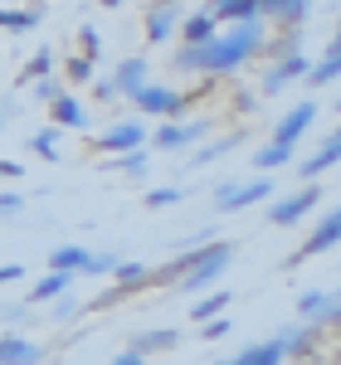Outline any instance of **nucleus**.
Returning <instances> with one entry per match:
<instances>
[{
	"label": "nucleus",
	"mask_w": 341,
	"mask_h": 365,
	"mask_svg": "<svg viewBox=\"0 0 341 365\" xmlns=\"http://www.w3.org/2000/svg\"><path fill=\"white\" fill-rule=\"evenodd\" d=\"M88 263H93V253L78 249V244H58V249H49V273H68V278H83Z\"/></svg>",
	"instance_id": "5701e85b"
},
{
	"label": "nucleus",
	"mask_w": 341,
	"mask_h": 365,
	"mask_svg": "<svg viewBox=\"0 0 341 365\" xmlns=\"http://www.w3.org/2000/svg\"><path fill=\"white\" fill-rule=\"evenodd\" d=\"M229 108H234V117H249V113H258V93H244V88H239V93L229 98Z\"/></svg>",
	"instance_id": "4c0bfd02"
},
{
	"label": "nucleus",
	"mask_w": 341,
	"mask_h": 365,
	"mask_svg": "<svg viewBox=\"0 0 341 365\" xmlns=\"http://www.w3.org/2000/svg\"><path fill=\"white\" fill-rule=\"evenodd\" d=\"M108 365H146V361H142V356H137V351H117V356H113V361H108Z\"/></svg>",
	"instance_id": "c03bdc74"
},
{
	"label": "nucleus",
	"mask_w": 341,
	"mask_h": 365,
	"mask_svg": "<svg viewBox=\"0 0 341 365\" xmlns=\"http://www.w3.org/2000/svg\"><path fill=\"white\" fill-rule=\"evenodd\" d=\"M268 49V20H258V25H239V29H225L215 44H205V49H180V54H170V68H180V73H205V78H220V73H234V68H244L254 54Z\"/></svg>",
	"instance_id": "f257e3e1"
},
{
	"label": "nucleus",
	"mask_w": 341,
	"mask_h": 365,
	"mask_svg": "<svg viewBox=\"0 0 341 365\" xmlns=\"http://www.w3.org/2000/svg\"><path fill=\"white\" fill-rule=\"evenodd\" d=\"M54 63H58V58H54V49H49V44H44V49H34V54L25 58V68H20V83H34V88L49 83Z\"/></svg>",
	"instance_id": "bb28decb"
},
{
	"label": "nucleus",
	"mask_w": 341,
	"mask_h": 365,
	"mask_svg": "<svg viewBox=\"0 0 341 365\" xmlns=\"http://www.w3.org/2000/svg\"><path fill=\"white\" fill-rule=\"evenodd\" d=\"M341 78V39H332L327 49H322V58L312 63V73H307V88H327Z\"/></svg>",
	"instance_id": "393cba45"
},
{
	"label": "nucleus",
	"mask_w": 341,
	"mask_h": 365,
	"mask_svg": "<svg viewBox=\"0 0 341 365\" xmlns=\"http://www.w3.org/2000/svg\"><path fill=\"white\" fill-rule=\"evenodd\" d=\"M332 39H341V15H337V34H332Z\"/></svg>",
	"instance_id": "49530a36"
},
{
	"label": "nucleus",
	"mask_w": 341,
	"mask_h": 365,
	"mask_svg": "<svg viewBox=\"0 0 341 365\" xmlns=\"http://www.w3.org/2000/svg\"><path fill=\"white\" fill-rule=\"evenodd\" d=\"M146 287H151V268H146V263H122V268L113 273V287L98 292V297L88 302V312H108V307H117V302H127V297L146 292Z\"/></svg>",
	"instance_id": "39448f33"
},
{
	"label": "nucleus",
	"mask_w": 341,
	"mask_h": 365,
	"mask_svg": "<svg viewBox=\"0 0 341 365\" xmlns=\"http://www.w3.org/2000/svg\"><path fill=\"white\" fill-rule=\"evenodd\" d=\"M25 210V200L15 195V190H0V220H10V215H20Z\"/></svg>",
	"instance_id": "58836bf2"
},
{
	"label": "nucleus",
	"mask_w": 341,
	"mask_h": 365,
	"mask_svg": "<svg viewBox=\"0 0 341 365\" xmlns=\"http://www.w3.org/2000/svg\"><path fill=\"white\" fill-rule=\"evenodd\" d=\"M307 73H312V58H307V54L278 58V63H268V68H263V78H258V93H283V88H292L297 78H307Z\"/></svg>",
	"instance_id": "9b49d317"
},
{
	"label": "nucleus",
	"mask_w": 341,
	"mask_h": 365,
	"mask_svg": "<svg viewBox=\"0 0 341 365\" xmlns=\"http://www.w3.org/2000/svg\"><path fill=\"white\" fill-rule=\"evenodd\" d=\"M113 83L122 98H137L142 88H151V58L146 54H122L113 68Z\"/></svg>",
	"instance_id": "f8f14e48"
},
{
	"label": "nucleus",
	"mask_w": 341,
	"mask_h": 365,
	"mask_svg": "<svg viewBox=\"0 0 341 365\" xmlns=\"http://www.w3.org/2000/svg\"><path fill=\"white\" fill-rule=\"evenodd\" d=\"M49 351L39 341H29L25 331H5L0 336V365H44Z\"/></svg>",
	"instance_id": "dca6fc26"
},
{
	"label": "nucleus",
	"mask_w": 341,
	"mask_h": 365,
	"mask_svg": "<svg viewBox=\"0 0 341 365\" xmlns=\"http://www.w3.org/2000/svg\"><path fill=\"white\" fill-rule=\"evenodd\" d=\"M337 331H341V327H337Z\"/></svg>",
	"instance_id": "8fccbe9b"
},
{
	"label": "nucleus",
	"mask_w": 341,
	"mask_h": 365,
	"mask_svg": "<svg viewBox=\"0 0 341 365\" xmlns=\"http://www.w3.org/2000/svg\"><path fill=\"white\" fill-rule=\"evenodd\" d=\"M146 151H132V156H113V161H103L98 170H122V175H146Z\"/></svg>",
	"instance_id": "2f4dec72"
},
{
	"label": "nucleus",
	"mask_w": 341,
	"mask_h": 365,
	"mask_svg": "<svg viewBox=\"0 0 341 365\" xmlns=\"http://www.w3.org/2000/svg\"><path fill=\"white\" fill-rule=\"evenodd\" d=\"M180 25H185V10H180V5H146V15H142L146 44H166Z\"/></svg>",
	"instance_id": "4468645a"
},
{
	"label": "nucleus",
	"mask_w": 341,
	"mask_h": 365,
	"mask_svg": "<svg viewBox=\"0 0 341 365\" xmlns=\"http://www.w3.org/2000/svg\"><path fill=\"white\" fill-rule=\"evenodd\" d=\"M239 141H244V132H229V137H215V141H205V146H200V151H195V170L215 166V161H220L225 151H234Z\"/></svg>",
	"instance_id": "cd10ccee"
},
{
	"label": "nucleus",
	"mask_w": 341,
	"mask_h": 365,
	"mask_svg": "<svg viewBox=\"0 0 341 365\" xmlns=\"http://www.w3.org/2000/svg\"><path fill=\"white\" fill-rule=\"evenodd\" d=\"M78 44H83V58H93V63H98V49H103L98 29H93V25H78Z\"/></svg>",
	"instance_id": "e433bc0d"
},
{
	"label": "nucleus",
	"mask_w": 341,
	"mask_h": 365,
	"mask_svg": "<svg viewBox=\"0 0 341 365\" xmlns=\"http://www.w3.org/2000/svg\"><path fill=\"white\" fill-rule=\"evenodd\" d=\"M292 341H297V322H292V327H283L278 336L244 346V351H239L229 365H283V361H292Z\"/></svg>",
	"instance_id": "423d86ee"
},
{
	"label": "nucleus",
	"mask_w": 341,
	"mask_h": 365,
	"mask_svg": "<svg viewBox=\"0 0 341 365\" xmlns=\"http://www.w3.org/2000/svg\"><path fill=\"white\" fill-rule=\"evenodd\" d=\"M63 73H68V83H73V88H93V83H98V63L83 58V54L68 58V63H63Z\"/></svg>",
	"instance_id": "c756f323"
},
{
	"label": "nucleus",
	"mask_w": 341,
	"mask_h": 365,
	"mask_svg": "<svg viewBox=\"0 0 341 365\" xmlns=\"http://www.w3.org/2000/svg\"><path fill=\"white\" fill-rule=\"evenodd\" d=\"M337 108H341V93H337Z\"/></svg>",
	"instance_id": "09e8293b"
},
{
	"label": "nucleus",
	"mask_w": 341,
	"mask_h": 365,
	"mask_svg": "<svg viewBox=\"0 0 341 365\" xmlns=\"http://www.w3.org/2000/svg\"><path fill=\"white\" fill-rule=\"evenodd\" d=\"M180 346V331L175 327H161V331H137V336L127 341V351H137V356H151V351H175Z\"/></svg>",
	"instance_id": "b1692460"
},
{
	"label": "nucleus",
	"mask_w": 341,
	"mask_h": 365,
	"mask_svg": "<svg viewBox=\"0 0 341 365\" xmlns=\"http://www.w3.org/2000/svg\"><path fill=\"white\" fill-rule=\"evenodd\" d=\"M337 161H341V127L332 132V137H322V146H317L307 161H297V180H302V185H322L317 175H322V170H332Z\"/></svg>",
	"instance_id": "2eb2a0df"
},
{
	"label": "nucleus",
	"mask_w": 341,
	"mask_h": 365,
	"mask_svg": "<svg viewBox=\"0 0 341 365\" xmlns=\"http://www.w3.org/2000/svg\"><path fill=\"white\" fill-rule=\"evenodd\" d=\"M229 327H234V322H229V317H220V322L200 327V336H205V341H220V336H229Z\"/></svg>",
	"instance_id": "ea45409f"
},
{
	"label": "nucleus",
	"mask_w": 341,
	"mask_h": 365,
	"mask_svg": "<svg viewBox=\"0 0 341 365\" xmlns=\"http://www.w3.org/2000/svg\"><path fill=\"white\" fill-rule=\"evenodd\" d=\"M117 268H122V249H103V253H93L83 278H103V273H117Z\"/></svg>",
	"instance_id": "473e14b6"
},
{
	"label": "nucleus",
	"mask_w": 341,
	"mask_h": 365,
	"mask_svg": "<svg viewBox=\"0 0 341 365\" xmlns=\"http://www.w3.org/2000/svg\"><path fill=\"white\" fill-rule=\"evenodd\" d=\"M210 365H229V361H210Z\"/></svg>",
	"instance_id": "de8ad7c7"
},
{
	"label": "nucleus",
	"mask_w": 341,
	"mask_h": 365,
	"mask_svg": "<svg viewBox=\"0 0 341 365\" xmlns=\"http://www.w3.org/2000/svg\"><path fill=\"white\" fill-rule=\"evenodd\" d=\"M93 98H98V103H113V98H117V83H113V78H98V83H93Z\"/></svg>",
	"instance_id": "a19ab883"
},
{
	"label": "nucleus",
	"mask_w": 341,
	"mask_h": 365,
	"mask_svg": "<svg viewBox=\"0 0 341 365\" xmlns=\"http://www.w3.org/2000/svg\"><path fill=\"white\" fill-rule=\"evenodd\" d=\"M292 156H297L292 146H273V141H268V146L254 151V166L258 170H283V166H292Z\"/></svg>",
	"instance_id": "c85d7f7f"
},
{
	"label": "nucleus",
	"mask_w": 341,
	"mask_h": 365,
	"mask_svg": "<svg viewBox=\"0 0 341 365\" xmlns=\"http://www.w3.org/2000/svg\"><path fill=\"white\" fill-rule=\"evenodd\" d=\"M337 244H341V205H337V210H327V215L317 220V229L307 234V244H302V249L287 253V268H297V263H307V258H317V253L337 249Z\"/></svg>",
	"instance_id": "1a4fd4ad"
},
{
	"label": "nucleus",
	"mask_w": 341,
	"mask_h": 365,
	"mask_svg": "<svg viewBox=\"0 0 341 365\" xmlns=\"http://www.w3.org/2000/svg\"><path fill=\"white\" fill-rule=\"evenodd\" d=\"M185 190H175V185H156V190H146V205L151 210H166V205H180Z\"/></svg>",
	"instance_id": "f704fd0d"
},
{
	"label": "nucleus",
	"mask_w": 341,
	"mask_h": 365,
	"mask_svg": "<svg viewBox=\"0 0 341 365\" xmlns=\"http://www.w3.org/2000/svg\"><path fill=\"white\" fill-rule=\"evenodd\" d=\"M205 137H210V122L205 117L200 122H161L151 132V151H185V146H200Z\"/></svg>",
	"instance_id": "9d476101"
},
{
	"label": "nucleus",
	"mask_w": 341,
	"mask_h": 365,
	"mask_svg": "<svg viewBox=\"0 0 341 365\" xmlns=\"http://www.w3.org/2000/svg\"><path fill=\"white\" fill-rule=\"evenodd\" d=\"M229 263H234V244H225V239H215L210 249H200L195 268L180 278V287L175 292H190V297H205V287H215V278L225 273Z\"/></svg>",
	"instance_id": "f03ea898"
},
{
	"label": "nucleus",
	"mask_w": 341,
	"mask_h": 365,
	"mask_svg": "<svg viewBox=\"0 0 341 365\" xmlns=\"http://www.w3.org/2000/svg\"><path fill=\"white\" fill-rule=\"evenodd\" d=\"M317 122V103H292L283 117H278V127H273V146H292L297 151V141H302V132Z\"/></svg>",
	"instance_id": "ddd939ff"
},
{
	"label": "nucleus",
	"mask_w": 341,
	"mask_h": 365,
	"mask_svg": "<svg viewBox=\"0 0 341 365\" xmlns=\"http://www.w3.org/2000/svg\"><path fill=\"white\" fill-rule=\"evenodd\" d=\"M210 10H215L220 29H239V25H258L263 20V0H220Z\"/></svg>",
	"instance_id": "6ab92c4d"
},
{
	"label": "nucleus",
	"mask_w": 341,
	"mask_h": 365,
	"mask_svg": "<svg viewBox=\"0 0 341 365\" xmlns=\"http://www.w3.org/2000/svg\"><path fill=\"white\" fill-rule=\"evenodd\" d=\"M20 175H25V166H20V161L0 156V180H20Z\"/></svg>",
	"instance_id": "79ce46f5"
},
{
	"label": "nucleus",
	"mask_w": 341,
	"mask_h": 365,
	"mask_svg": "<svg viewBox=\"0 0 341 365\" xmlns=\"http://www.w3.org/2000/svg\"><path fill=\"white\" fill-rule=\"evenodd\" d=\"M44 25V5H0V29L5 34H29Z\"/></svg>",
	"instance_id": "4be33fe9"
},
{
	"label": "nucleus",
	"mask_w": 341,
	"mask_h": 365,
	"mask_svg": "<svg viewBox=\"0 0 341 365\" xmlns=\"http://www.w3.org/2000/svg\"><path fill=\"white\" fill-rule=\"evenodd\" d=\"M132 103H137V113H146V117L180 122V113L190 108V93H175V88H166V83H151V88H142Z\"/></svg>",
	"instance_id": "0eeeda50"
},
{
	"label": "nucleus",
	"mask_w": 341,
	"mask_h": 365,
	"mask_svg": "<svg viewBox=\"0 0 341 365\" xmlns=\"http://www.w3.org/2000/svg\"><path fill=\"white\" fill-rule=\"evenodd\" d=\"M322 205V185H302V190H292V195H283L273 210H263V220L273 229H292L307 220V210H317Z\"/></svg>",
	"instance_id": "6e6552de"
},
{
	"label": "nucleus",
	"mask_w": 341,
	"mask_h": 365,
	"mask_svg": "<svg viewBox=\"0 0 341 365\" xmlns=\"http://www.w3.org/2000/svg\"><path fill=\"white\" fill-rule=\"evenodd\" d=\"M0 322H5L10 331L25 327V322H29V302H5V307H0Z\"/></svg>",
	"instance_id": "c9c22d12"
},
{
	"label": "nucleus",
	"mask_w": 341,
	"mask_h": 365,
	"mask_svg": "<svg viewBox=\"0 0 341 365\" xmlns=\"http://www.w3.org/2000/svg\"><path fill=\"white\" fill-rule=\"evenodd\" d=\"M5 117H10V108H0V127H5Z\"/></svg>",
	"instance_id": "a18cd8bd"
},
{
	"label": "nucleus",
	"mask_w": 341,
	"mask_h": 365,
	"mask_svg": "<svg viewBox=\"0 0 341 365\" xmlns=\"http://www.w3.org/2000/svg\"><path fill=\"white\" fill-rule=\"evenodd\" d=\"M229 287H215V292H205V297H195V307H190V322L195 327H210V322H220L225 317V307H229Z\"/></svg>",
	"instance_id": "a878e982"
},
{
	"label": "nucleus",
	"mask_w": 341,
	"mask_h": 365,
	"mask_svg": "<svg viewBox=\"0 0 341 365\" xmlns=\"http://www.w3.org/2000/svg\"><path fill=\"white\" fill-rule=\"evenodd\" d=\"M73 282H78V278H68V273H44L34 287H25V302H29V307H49V302H58V297L73 292Z\"/></svg>",
	"instance_id": "412c9836"
},
{
	"label": "nucleus",
	"mask_w": 341,
	"mask_h": 365,
	"mask_svg": "<svg viewBox=\"0 0 341 365\" xmlns=\"http://www.w3.org/2000/svg\"><path fill=\"white\" fill-rule=\"evenodd\" d=\"M263 20L278 25V34H283V29H307L312 5H307V0H263Z\"/></svg>",
	"instance_id": "f3484780"
},
{
	"label": "nucleus",
	"mask_w": 341,
	"mask_h": 365,
	"mask_svg": "<svg viewBox=\"0 0 341 365\" xmlns=\"http://www.w3.org/2000/svg\"><path fill=\"white\" fill-rule=\"evenodd\" d=\"M29 151L44 156V161H58V127H39V132H29Z\"/></svg>",
	"instance_id": "7c9ffc66"
},
{
	"label": "nucleus",
	"mask_w": 341,
	"mask_h": 365,
	"mask_svg": "<svg viewBox=\"0 0 341 365\" xmlns=\"http://www.w3.org/2000/svg\"><path fill=\"white\" fill-rule=\"evenodd\" d=\"M268 195H273V180H268V175H254V180H225L210 205H215V215H234V210L263 205Z\"/></svg>",
	"instance_id": "20e7f679"
},
{
	"label": "nucleus",
	"mask_w": 341,
	"mask_h": 365,
	"mask_svg": "<svg viewBox=\"0 0 341 365\" xmlns=\"http://www.w3.org/2000/svg\"><path fill=\"white\" fill-rule=\"evenodd\" d=\"M151 146V132H146L137 117H127V122H113L108 132H93V151H103L108 161L113 156H132V151H146Z\"/></svg>",
	"instance_id": "7ed1b4c3"
},
{
	"label": "nucleus",
	"mask_w": 341,
	"mask_h": 365,
	"mask_svg": "<svg viewBox=\"0 0 341 365\" xmlns=\"http://www.w3.org/2000/svg\"><path fill=\"white\" fill-rule=\"evenodd\" d=\"M78 312H83V302H78V297L68 292V297H58V302H49V322H73Z\"/></svg>",
	"instance_id": "72a5a7b5"
},
{
	"label": "nucleus",
	"mask_w": 341,
	"mask_h": 365,
	"mask_svg": "<svg viewBox=\"0 0 341 365\" xmlns=\"http://www.w3.org/2000/svg\"><path fill=\"white\" fill-rule=\"evenodd\" d=\"M49 127H58V132H88V103L78 93H63L49 108Z\"/></svg>",
	"instance_id": "a211bd4d"
},
{
	"label": "nucleus",
	"mask_w": 341,
	"mask_h": 365,
	"mask_svg": "<svg viewBox=\"0 0 341 365\" xmlns=\"http://www.w3.org/2000/svg\"><path fill=\"white\" fill-rule=\"evenodd\" d=\"M180 34H185V49H205V44H215L225 29H220V20H215V10L205 5V10H195V15H185Z\"/></svg>",
	"instance_id": "aec40b11"
},
{
	"label": "nucleus",
	"mask_w": 341,
	"mask_h": 365,
	"mask_svg": "<svg viewBox=\"0 0 341 365\" xmlns=\"http://www.w3.org/2000/svg\"><path fill=\"white\" fill-rule=\"evenodd\" d=\"M20 278H25L20 263H0V287H5V282H20Z\"/></svg>",
	"instance_id": "37998d69"
}]
</instances>
